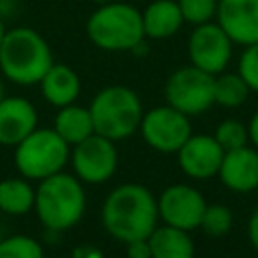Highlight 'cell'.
Instances as JSON below:
<instances>
[{"label":"cell","instance_id":"6da1fadb","mask_svg":"<svg viewBox=\"0 0 258 258\" xmlns=\"http://www.w3.org/2000/svg\"><path fill=\"white\" fill-rule=\"evenodd\" d=\"M157 200L141 183H121L103 202L101 222L115 240L147 238L157 226Z\"/></svg>","mask_w":258,"mask_h":258},{"label":"cell","instance_id":"7a4b0ae2","mask_svg":"<svg viewBox=\"0 0 258 258\" xmlns=\"http://www.w3.org/2000/svg\"><path fill=\"white\" fill-rule=\"evenodd\" d=\"M54 64L48 42L28 26L6 30L0 44V71L16 85H36Z\"/></svg>","mask_w":258,"mask_h":258},{"label":"cell","instance_id":"3957f363","mask_svg":"<svg viewBox=\"0 0 258 258\" xmlns=\"http://www.w3.org/2000/svg\"><path fill=\"white\" fill-rule=\"evenodd\" d=\"M34 210L42 226L50 232L73 228L85 214L83 181L62 171L40 179L34 196Z\"/></svg>","mask_w":258,"mask_h":258},{"label":"cell","instance_id":"277c9868","mask_svg":"<svg viewBox=\"0 0 258 258\" xmlns=\"http://www.w3.org/2000/svg\"><path fill=\"white\" fill-rule=\"evenodd\" d=\"M87 36L103 50H133L145 40L141 10L127 2H103L87 20Z\"/></svg>","mask_w":258,"mask_h":258},{"label":"cell","instance_id":"5b68a950","mask_svg":"<svg viewBox=\"0 0 258 258\" xmlns=\"http://www.w3.org/2000/svg\"><path fill=\"white\" fill-rule=\"evenodd\" d=\"M89 111L95 133L111 141H121L133 135L143 117V107L137 93L123 85L101 89L93 97Z\"/></svg>","mask_w":258,"mask_h":258},{"label":"cell","instance_id":"8992f818","mask_svg":"<svg viewBox=\"0 0 258 258\" xmlns=\"http://www.w3.org/2000/svg\"><path fill=\"white\" fill-rule=\"evenodd\" d=\"M69 143L54 129H34L14 149V165L26 179H44L62 171L69 161Z\"/></svg>","mask_w":258,"mask_h":258},{"label":"cell","instance_id":"52a82bcc","mask_svg":"<svg viewBox=\"0 0 258 258\" xmlns=\"http://www.w3.org/2000/svg\"><path fill=\"white\" fill-rule=\"evenodd\" d=\"M165 101L187 117L206 113L214 105V75L194 64L173 71L165 81Z\"/></svg>","mask_w":258,"mask_h":258},{"label":"cell","instance_id":"ba28073f","mask_svg":"<svg viewBox=\"0 0 258 258\" xmlns=\"http://www.w3.org/2000/svg\"><path fill=\"white\" fill-rule=\"evenodd\" d=\"M139 131L151 149L177 153V149L191 135V123L185 113L173 109L171 105H161L143 113Z\"/></svg>","mask_w":258,"mask_h":258},{"label":"cell","instance_id":"9c48e42d","mask_svg":"<svg viewBox=\"0 0 258 258\" xmlns=\"http://www.w3.org/2000/svg\"><path fill=\"white\" fill-rule=\"evenodd\" d=\"M232 48H234V42L230 40V36L222 30V26L216 20L194 26L187 38L189 64L214 77L224 73L226 67L230 64Z\"/></svg>","mask_w":258,"mask_h":258},{"label":"cell","instance_id":"30bf717a","mask_svg":"<svg viewBox=\"0 0 258 258\" xmlns=\"http://www.w3.org/2000/svg\"><path fill=\"white\" fill-rule=\"evenodd\" d=\"M117 149L115 141L103 135H89L81 143L73 145L71 163L75 175L85 183H105L113 177L117 169Z\"/></svg>","mask_w":258,"mask_h":258},{"label":"cell","instance_id":"8fae6325","mask_svg":"<svg viewBox=\"0 0 258 258\" xmlns=\"http://www.w3.org/2000/svg\"><path fill=\"white\" fill-rule=\"evenodd\" d=\"M206 206L208 204L204 196L187 183L167 185L157 198V214L163 220V224H169L187 232L200 228Z\"/></svg>","mask_w":258,"mask_h":258},{"label":"cell","instance_id":"7c38bea8","mask_svg":"<svg viewBox=\"0 0 258 258\" xmlns=\"http://www.w3.org/2000/svg\"><path fill=\"white\" fill-rule=\"evenodd\" d=\"M224 149L214 135H189L177 149V163L181 171L194 179H210L218 175Z\"/></svg>","mask_w":258,"mask_h":258},{"label":"cell","instance_id":"4fadbf2b","mask_svg":"<svg viewBox=\"0 0 258 258\" xmlns=\"http://www.w3.org/2000/svg\"><path fill=\"white\" fill-rule=\"evenodd\" d=\"M216 22L234 44L258 42V0H218Z\"/></svg>","mask_w":258,"mask_h":258},{"label":"cell","instance_id":"5bb4252c","mask_svg":"<svg viewBox=\"0 0 258 258\" xmlns=\"http://www.w3.org/2000/svg\"><path fill=\"white\" fill-rule=\"evenodd\" d=\"M218 175L222 183L236 194H248L256 189L258 187V149L244 145V147L226 151Z\"/></svg>","mask_w":258,"mask_h":258},{"label":"cell","instance_id":"9a60e30c","mask_svg":"<svg viewBox=\"0 0 258 258\" xmlns=\"http://www.w3.org/2000/svg\"><path fill=\"white\" fill-rule=\"evenodd\" d=\"M38 113L24 97H4L0 101V145H18L36 129Z\"/></svg>","mask_w":258,"mask_h":258},{"label":"cell","instance_id":"2e32d148","mask_svg":"<svg viewBox=\"0 0 258 258\" xmlns=\"http://www.w3.org/2000/svg\"><path fill=\"white\" fill-rule=\"evenodd\" d=\"M40 93L52 107H67L77 101L81 93V79L79 75L67 64H52L44 77L40 79Z\"/></svg>","mask_w":258,"mask_h":258},{"label":"cell","instance_id":"e0dca14e","mask_svg":"<svg viewBox=\"0 0 258 258\" xmlns=\"http://www.w3.org/2000/svg\"><path fill=\"white\" fill-rule=\"evenodd\" d=\"M145 38L163 40L173 36L183 26V16L177 0H153L141 12Z\"/></svg>","mask_w":258,"mask_h":258},{"label":"cell","instance_id":"ac0fdd59","mask_svg":"<svg viewBox=\"0 0 258 258\" xmlns=\"http://www.w3.org/2000/svg\"><path fill=\"white\" fill-rule=\"evenodd\" d=\"M151 258H194V242L187 230L163 224L155 226L147 236Z\"/></svg>","mask_w":258,"mask_h":258},{"label":"cell","instance_id":"d6986e66","mask_svg":"<svg viewBox=\"0 0 258 258\" xmlns=\"http://www.w3.org/2000/svg\"><path fill=\"white\" fill-rule=\"evenodd\" d=\"M52 129L69 145H77V143H81L83 139H87L89 135L95 133L89 107H81V105H75V103L58 109Z\"/></svg>","mask_w":258,"mask_h":258},{"label":"cell","instance_id":"ffe728a7","mask_svg":"<svg viewBox=\"0 0 258 258\" xmlns=\"http://www.w3.org/2000/svg\"><path fill=\"white\" fill-rule=\"evenodd\" d=\"M36 189L26 177H8L0 181V210L10 216H24L34 208Z\"/></svg>","mask_w":258,"mask_h":258},{"label":"cell","instance_id":"44dd1931","mask_svg":"<svg viewBox=\"0 0 258 258\" xmlns=\"http://www.w3.org/2000/svg\"><path fill=\"white\" fill-rule=\"evenodd\" d=\"M250 87L246 81L236 73H220L214 77V105H220L224 109H236L246 103L250 95Z\"/></svg>","mask_w":258,"mask_h":258},{"label":"cell","instance_id":"7402d4cb","mask_svg":"<svg viewBox=\"0 0 258 258\" xmlns=\"http://www.w3.org/2000/svg\"><path fill=\"white\" fill-rule=\"evenodd\" d=\"M232 224H234V216H232V210L228 206H224V204H208L206 210H204L200 228L208 236L220 238V236H226L232 230Z\"/></svg>","mask_w":258,"mask_h":258},{"label":"cell","instance_id":"603a6c76","mask_svg":"<svg viewBox=\"0 0 258 258\" xmlns=\"http://www.w3.org/2000/svg\"><path fill=\"white\" fill-rule=\"evenodd\" d=\"M0 258H44L42 246L24 234L0 240Z\"/></svg>","mask_w":258,"mask_h":258},{"label":"cell","instance_id":"cb8c5ba5","mask_svg":"<svg viewBox=\"0 0 258 258\" xmlns=\"http://www.w3.org/2000/svg\"><path fill=\"white\" fill-rule=\"evenodd\" d=\"M214 137H216V141L220 143V147L224 151H232V149L244 147L250 141L248 127L242 121H238V119H226V121H222L216 127Z\"/></svg>","mask_w":258,"mask_h":258},{"label":"cell","instance_id":"d4e9b609","mask_svg":"<svg viewBox=\"0 0 258 258\" xmlns=\"http://www.w3.org/2000/svg\"><path fill=\"white\" fill-rule=\"evenodd\" d=\"M177 6L181 10L183 22L187 24H204L216 20L218 0H177Z\"/></svg>","mask_w":258,"mask_h":258},{"label":"cell","instance_id":"484cf974","mask_svg":"<svg viewBox=\"0 0 258 258\" xmlns=\"http://www.w3.org/2000/svg\"><path fill=\"white\" fill-rule=\"evenodd\" d=\"M238 75L246 81L250 91L258 93V42L244 46L238 58Z\"/></svg>","mask_w":258,"mask_h":258},{"label":"cell","instance_id":"4316f807","mask_svg":"<svg viewBox=\"0 0 258 258\" xmlns=\"http://www.w3.org/2000/svg\"><path fill=\"white\" fill-rule=\"evenodd\" d=\"M125 246H127V258H151V250H149L147 238L131 240Z\"/></svg>","mask_w":258,"mask_h":258},{"label":"cell","instance_id":"83f0119b","mask_svg":"<svg viewBox=\"0 0 258 258\" xmlns=\"http://www.w3.org/2000/svg\"><path fill=\"white\" fill-rule=\"evenodd\" d=\"M73 258H103V254H101V250L97 246L83 244V246H77L73 250Z\"/></svg>","mask_w":258,"mask_h":258},{"label":"cell","instance_id":"f1b7e54d","mask_svg":"<svg viewBox=\"0 0 258 258\" xmlns=\"http://www.w3.org/2000/svg\"><path fill=\"white\" fill-rule=\"evenodd\" d=\"M248 238H250V244L254 246V250L258 252V208L252 212V216L248 220Z\"/></svg>","mask_w":258,"mask_h":258},{"label":"cell","instance_id":"f546056e","mask_svg":"<svg viewBox=\"0 0 258 258\" xmlns=\"http://www.w3.org/2000/svg\"><path fill=\"white\" fill-rule=\"evenodd\" d=\"M248 137L252 141V145L258 149V111L252 115L250 119V125H248Z\"/></svg>","mask_w":258,"mask_h":258},{"label":"cell","instance_id":"4dcf8cb0","mask_svg":"<svg viewBox=\"0 0 258 258\" xmlns=\"http://www.w3.org/2000/svg\"><path fill=\"white\" fill-rule=\"evenodd\" d=\"M4 34H6V28H4V22H2V18H0V44H2V40H4Z\"/></svg>","mask_w":258,"mask_h":258},{"label":"cell","instance_id":"1f68e13d","mask_svg":"<svg viewBox=\"0 0 258 258\" xmlns=\"http://www.w3.org/2000/svg\"><path fill=\"white\" fill-rule=\"evenodd\" d=\"M4 97H6V95H4V85H2V83H0V101H2V99H4Z\"/></svg>","mask_w":258,"mask_h":258},{"label":"cell","instance_id":"d6a6232c","mask_svg":"<svg viewBox=\"0 0 258 258\" xmlns=\"http://www.w3.org/2000/svg\"><path fill=\"white\" fill-rule=\"evenodd\" d=\"M101 2H109V0H101Z\"/></svg>","mask_w":258,"mask_h":258},{"label":"cell","instance_id":"836d02e7","mask_svg":"<svg viewBox=\"0 0 258 258\" xmlns=\"http://www.w3.org/2000/svg\"><path fill=\"white\" fill-rule=\"evenodd\" d=\"M0 2H6V0H0Z\"/></svg>","mask_w":258,"mask_h":258}]
</instances>
